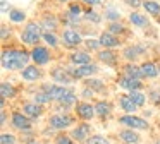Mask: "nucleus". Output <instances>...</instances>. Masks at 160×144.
<instances>
[{"instance_id":"1","label":"nucleus","mask_w":160,"mask_h":144,"mask_svg":"<svg viewBox=\"0 0 160 144\" xmlns=\"http://www.w3.org/2000/svg\"><path fill=\"white\" fill-rule=\"evenodd\" d=\"M31 55L29 51L22 50V48H16V46H4L2 48V57H0V65L4 70L9 72H21L26 65H29Z\"/></svg>"},{"instance_id":"2","label":"nucleus","mask_w":160,"mask_h":144,"mask_svg":"<svg viewBox=\"0 0 160 144\" xmlns=\"http://www.w3.org/2000/svg\"><path fill=\"white\" fill-rule=\"evenodd\" d=\"M43 33H45V29H43L42 22L36 19H29L28 22H24V29L21 31L19 38H21V43L24 46L33 48L38 46L43 41Z\"/></svg>"},{"instance_id":"3","label":"nucleus","mask_w":160,"mask_h":144,"mask_svg":"<svg viewBox=\"0 0 160 144\" xmlns=\"http://www.w3.org/2000/svg\"><path fill=\"white\" fill-rule=\"evenodd\" d=\"M76 115H71L67 112H57V113H52L48 117V122H47V127L52 130H57V132H64V130L71 129V125H74Z\"/></svg>"},{"instance_id":"4","label":"nucleus","mask_w":160,"mask_h":144,"mask_svg":"<svg viewBox=\"0 0 160 144\" xmlns=\"http://www.w3.org/2000/svg\"><path fill=\"white\" fill-rule=\"evenodd\" d=\"M60 41H62V46L67 50H78V48L83 45L84 38L81 34V31H78L76 27H66L60 33Z\"/></svg>"},{"instance_id":"5","label":"nucleus","mask_w":160,"mask_h":144,"mask_svg":"<svg viewBox=\"0 0 160 144\" xmlns=\"http://www.w3.org/2000/svg\"><path fill=\"white\" fill-rule=\"evenodd\" d=\"M117 123L128 129H134V130H150V122L145 120L143 117H138L134 113H124L122 117L117 118Z\"/></svg>"},{"instance_id":"6","label":"nucleus","mask_w":160,"mask_h":144,"mask_svg":"<svg viewBox=\"0 0 160 144\" xmlns=\"http://www.w3.org/2000/svg\"><path fill=\"white\" fill-rule=\"evenodd\" d=\"M11 125L12 129L19 130V132H31L33 130V120L26 115L22 110H12L11 113Z\"/></svg>"},{"instance_id":"7","label":"nucleus","mask_w":160,"mask_h":144,"mask_svg":"<svg viewBox=\"0 0 160 144\" xmlns=\"http://www.w3.org/2000/svg\"><path fill=\"white\" fill-rule=\"evenodd\" d=\"M52 48L48 46H43V45H38V46H33L31 50H29V55H31V62L36 65H40V67H45V65H48L50 62H52Z\"/></svg>"},{"instance_id":"8","label":"nucleus","mask_w":160,"mask_h":144,"mask_svg":"<svg viewBox=\"0 0 160 144\" xmlns=\"http://www.w3.org/2000/svg\"><path fill=\"white\" fill-rule=\"evenodd\" d=\"M40 89H42V91H45L47 94H48L50 98H52V101H53V103H57V101H60V99H62L64 96H66L72 88H71V86L57 84V82H52V84H50V82H43Z\"/></svg>"},{"instance_id":"9","label":"nucleus","mask_w":160,"mask_h":144,"mask_svg":"<svg viewBox=\"0 0 160 144\" xmlns=\"http://www.w3.org/2000/svg\"><path fill=\"white\" fill-rule=\"evenodd\" d=\"M74 115L81 122H90V120H93L97 117L95 105H91L90 101H78L76 106H74Z\"/></svg>"},{"instance_id":"10","label":"nucleus","mask_w":160,"mask_h":144,"mask_svg":"<svg viewBox=\"0 0 160 144\" xmlns=\"http://www.w3.org/2000/svg\"><path fill=\"white\" fill-rule=\"evenodd\" d=\"M69 136L76 141L78 144H86V141L91 136V125L90 122H79L76 127H72L69 132Z\"/></svg>"},{"instance_id":"11","label":"nucleus","mask_w":160,"mask_h":144,"mask_svg":"<svg viewBox=\"0 0 160 144\" xmlns=\"http://www.w3.org/2000/svg\"><path fill=\"white\" fill-rule=\"evenodd\" d=\"M43 75H45V70H43L40 65H36V64H29V65H26V67L21 70V79L26 81V82L42 81Z\"/></svg>"},{"instance_id":"12","label":"nucleus","mask_w":160,"mask_h":144,"mask_svg":"<svg viewBox=\"0 0 160 144\" xmlns=\"http://www.w3.org/2000/svg\"><path fill=\"white\" fill-rule=\"evenodd\" d=\"M121 58L122 57H119L117 51L110 50V48H102V50L97 53V60L100 62V64L107 65V67H117Z\"/></svg>"},{"instance_id":"13","label":"nucleus","mask_w":160,"mask_h":144,"mask_svg":"<svg viewBox=\"0 0 160 144\" xmlns=\"http://www.w3.org/2000/svg\"><path fill=\"white\" fill-rule=\"evenodd\" d=\"M50 77H52L53 82L62 84V86H71L74 82V79H72V75H71L67 67H53L50 70Z\"/></svg>"},{"instance_id":"14","label":"nucleus","mask_w":160,"mask_h":144,"mask_svg":"<svg viewBox=\"0 0 160 144\" xmlns=\"http://www.w3.org/2000/svg\"><path fill=\"white\" fill-rule=\"evenodd\" d=\"M117 86L121 89H124V91H128V93L145 88L143 81H139V79H132V77H129V75H126V74L117 75Z\"/></svg>"},{"instance_id":"15","label":"nucleus","mask_w":160,"mask_h":144,"mask_svg":"<svg viewBox=\"0 0 160 144\" xmlns=\"http://www.w3.org/2000/svg\"><path fill=\"white\" fill-rule=\"evenodd\" d=\"M98 40H100L102 48H110V50H117V48H121V46H122V40H121V36H115V34L108 33L107 29L102 31V33L98 34Z\"/></svg>"},{"instance_id":"16","label":"nucleus","mask_w":160,"mask_h":144,"mask_svg":"<svg viewBox=\"0 0 160 144\" xmlns=\"http://www.w3.org/2000/svg\"><path fill=\"white\" fill-rule=\"evenodd\" d=\"M40 22H42V26H43L45 31L57 33L59 27H60V24H62V19H60L59 16H55V14H52V12H45V14H42Z\"/></svg>"},{"instance_id":"17","label":"nucleus","mask_w":160,"mask_h":144,"mask_svg":"<svg viewBox=\"0 0 160 144\" xmlns=\"http://www.w3.org/2000/svg\"><path fill=\"white\" fill-rule=\"evenodd\" d=\"M145 51H146V48H145V46H141V45L134 43V45H128V46L122 48L121 57L124 58L126 62H136L143 53H145Z\"/></svg>"},{"instance_id":"18","label":"nucleus","mask_w":160,"mask_h":144,"mask_svg":"<svg viewBox=\"0 0 160 144\" xmlns=\"http://www.w3.org/2000/svg\"><path fill=\"white\" fill-rule=\"evenodd\" d=\"M21 110L33 120V122H35V120L42 118L43 112H45V106L38 105L36 101H33V99H31V101H24V103H22V105H21Z\"/></svg>"},{"instance_id":"19","label":"nucleus","mask_w":160,"mask_h":144,"mask_svg":"<svg viewBox=\"0 0 160 144\" xmlns=\"http://www.w3.org/2000/svg\"><path fill=\"white\" fill-rule=\"evenodd\" d=\"M117 137L122 144H141V136H139L138 130H134V129L122 127L117 132Z\"/></svg>"},{"instance_id":"20","label":"nucleus","mask_w":160,"mask_h":144,"mask_svg":"<svg viewBox=\"0 0 160 144\" xmlns=\"http://www.w3.org/2000/svg\"><path fill=\"white\" fill-rule=\"evenodd\" d=\"M69 62L72 65H76V67H79V65H86V64H91L93 62V57H91L90 51L86 50H72L69 53Z\"/></svg>"},{"instance_id":"21","label":"nucleus","mask_w":160,"mask_h":144,"mask_svg":"<svg viewBox=\"0 0 160 144\" xmlns=\"http://www.w3.org/2000/svg\"><path fill=\"white\" fill-rule=\"evenodd\" d=\"M129 24H132L134 27H139V29H146L150 27V17L146 14L139 12V10H131V14L128 16Z\"/></svg>"},{"instance_id":"22","label":"nucleus","mask_w":160,"mask_h":144,"mask_svg":"<svg viewBox=\"0 0 160 144\" xmlns=\"http://www.w3.org/2000/svg\"><path fill=\"white\" fill-rule=\"evenodd\" d=\"M93 105H95V113H97V117L102 120L108 118V117L112 115V112H114V106H112V103L108 101V99H98Z\"/></svg>"},{"instance_id":"23","label":"nucleus","mask_w":160,"mask_h":144,"mask_svg":"<svg viewBox=\"0 0 160 144\" xmlns=\"http://www.w3.org/2000/svg\"><path fill=\"white\" fill-rule=\"evenodd\" d=\"M83 86H88L90 89H93L97 94H103V93H107V84H105V81H102V79L98 77H88V79H83Z\"/></svg>"},{"instance_id":"24","label":"nucleus","mask_w":160,"mask_h":144,"mask_svg":"<svg viewBox=\"0 0 160 144\" xmlns=\"http://www.w3.org/2000/svg\"><path fill=\"white\" fill-rule=\"evenodd\" d=\"M121 74H126V75H129V77H132V79L145 81V79H143V74H141V67L136 65V62H126V64L122 65Z\"/></svg>"},{"instance_id":"25","label":"nucleus","mask_w":160,"mask_h":144,"mask_svg":"<svg viewBox=\"0 0 160 144\" xmlns=\"http://www.w3.org/2000/svg\"><path fill=\"white\" fill-rule=\"evenodd\" d=\"M117 101H119V106H121V110L124 113H134L136 110H138V105L131 99L129 93H128V94H119L117 96Z\"/></svg>"},{"instance_id":"26","label":"nucleus","mask_w":160,"mask_h":144,"mask_svg":"<svg viewBox=\"0 0 160 144\" xmlns=\"http://www.w3.org/2000/svg\"><path fill=\"white\" fill-rule=\"evenodd\" d=\"M141 74H143V79H155V77H158L160 75V72H158V65L155 64V62H143L141 65Z\"/></svg>"},{"instance_id":"27","label":"nucleus","mask_w":160,"mask_h":144,"mask_svg":"<svg viewBox=\"0 0 160 144\" xmlns=\"http://www.w3.org/2000/svg\"><path fill=\"white\" fill-rule=\"evenodd\" d=\"M18 94H19V91L12 82H9V81L0 82V96H2L4 99H14Z\"/></svg>"},{"instance_id":"28","label":"nucleus","mask_w":160,"mask_h":144,"mask_svg":"<svg viewBox=\"0 0 160 144\" xmlns=\"http://www.w3.org/2000/svg\"><path fill=\"white\" fill-rule=\"evenodd\" d=\"M7 16H9V22H12V24L28 22V14H26V10H22V9H16V7H12V9L7 12Z\"/></svg>"},{"instance_id":"29","label":"nucleus","mask_w":160,"mask_h":144,"mask_svg":"<svg viewBox=\"0 0 160 144\" xmlns=\"http://www.w3.org/2000/svg\"><path fill=\"white\" fill-rule=\"evenodd\" d=\"M78 103V94L74 93V89H71L69 93H67L66 96H64L60 101H57V108H64V110H69V108H74Z\"/></svg>"},{"instance_id":"30","label":"nucleus","mask_w":160,"mask_h":144,"mask_svg":"<svg viewBox=\"0 0 160 144\" xmlns=\"http://www.w3.org/2000/svg\"><path fill=\"white\" fill-rule=\"evenodd\" d=\"M141 9L152 17H160V2H157V0H143Z\"/></svg>"},{"instance_id":"31","label":"nucleus","mask_w":160,"mask_h":144,"mask_svg":"<svg viewBox=\"0 0 160 144\" xmlns=\"http://www.w3.org/2000/svg\"><path fill=\"white\" fill-rule=\"evenodd\" d=\"M84 22H90V24H100L102 21H103V14H98L95 9H91V7H88V9H84Z\"/></svg>"},{"instance_id":"32","label":"nucleus","mask_w":160,"mask_h":144,"mask_svg":"<svg viewBox=\"0 0 160 144\" xmlns=\"http://www.w3.org/2000/svg\"><path fill=\"white\" fill-rule=\"evenodd\" d=\"M121 17H122V14H121V10H119L117 7L107 5L103 9V19L107 21V22H115V21H121Z\"/></svg>"},{"instance_id":"33","label":"nucleus","mask_w":160,"mask_h":144,"mask_svg":"<svg viewBox=\"0 0 160 144\" xmlns=\"http://www.w3.org/2000/svg\"><path fill=\"white\" fill-rule=\"evenodd\" d=\"M107 31L112 34H115V36H124V34H128V26H126L122 21H115V22L107 24Z\"/></svg>"},{"instance_id":"34","label":"nucleus","mask_w":160,"mask_h":144,"mask_svg":"<svg viewBox=\"0 0 160 144\" xmlns=\"http://www.w3.org/2000/svg\"><path fill=\"white\" fill-rule=\"evenodd\" d=\"M83 45H84V48H86V51H90V53H95V55H97L98 51L102 50L100 40H98V38H93V36H91V38H90V36L84 38Z\"/></svg>"},{"instance_id":"35","label":"nucleus","mask_w":160,"mask_h":144,"mask_svg":"<svg viewBox=\"0 0 160 144\" xmlns=\"http://www.w3.org/2000/svg\"><path fill=\"white\" fill-rule=\"evenodd\" d=\"M43 43H45L48 48H57L59 45H62V41H60V38L57 36V33L45 31V33H43Z\"/></svg>"},{"instance_id":"36","label":"nucleus","mask_w":160,"mask_h":144,"mask_svg":"<svg viewBox=\"0 0 160 144\" xmlns=\"http://www.w3.org/2000/svg\"><path fill=\"white\" fill-rule=\"evenodd\" d=\"M129 96H131V99L138 105V108H143V106L146 105V101H148V94H145L143 93V89H136V91H131L129 93Z\"/></svg>"},{"instance_id":"37","label":"nucleus","mask_w":160,"mask_h":144,"mask_svg":"<svg viewBox=\"0 0 160 144\" xmlns=\"http://www.w3.org/2000/svg\"><path fill=\"white\" fill-rule=\"evenodd\" d=\"M33 101H36L38 105H42V106H47V105H52V103H53L52 98H50L45 91H42V89L33 94Z\"/></svg>"},{"instance_id":"38","label":"nucleus","mask_w":160,"mask_h":144,"mask_svg":"<svg viewBox=\"0 0 160 144\" xmlns=\"http://www.w3.org/2000/svg\"><path fill=\"white\" fill-rule=\"evenodd\" d=\"M53 144H78V142L69 136V134H66V132H59V134L55 136V139H53Z\"/></svg>"},{"instance_id":"39","label":"nucleus","mask_w":160,"mask_h":144,"mask_svg":"<svg viewBox=\"0 0 160 144\" xmlns=\"http://www.w3.org/2000/svg\"><path fill=\"white\" fill-rule=\"evenodd\" d=\"M86 144H110V141H108V137L102 136V134H91Z\"/></svg>"},{"instance_id":"40","label":"nucleus","mask_w":160,"mask_h":144,"mask_svg":"<svg viewBox=\"0 0 160 144\" xmlns=\"http://www.w3.org/2000/svg\"><path fill=\"white\" fill-rule=\"evenodd\" d=\"M66 9L69 10V12H72V14H78V16H83L84 14V9H83V5H81L79 2H69L66 5Z\"/></svg>"},{"instance_id":"41","label":"nucleus","mask_w":160,"mask_h":144,"mask_svg":"<svg viewBox=\"0 0 160 144\" xmlns=\"http://www.w3.org/2000/svg\"><path fill=\"white\" fill-rule=\"evenodd\" d=\"M0 144H18V137H16L14 134L2 132V136H0Z\"/></svg>"},{"instance_id":"42","label":"nucleus","mask_w":160,"mask_h":144,"mask_svg":"<svg viewBox=\"0 0 160 144\" xmlns=\"http://www.w3.org/2000/svg\"><path fill=\"white\" fill-rule=\"evenodd\" d=\"M131 10H139L143 7V0H122Z\"/></svg>"},{"instance_id":"43","label":"nucleus","mask_w":160,"mask_h":144,"mask_svg":"<svg viewBox=\"0 0 160 144\" xmlns=\"http://www.w3.org/2000/svg\"><path fill=\"white\" fill-rule=\"evenodd\" d=\"M12 36V27H9L7 24H2V29H0V38L2 41H7V38Z\"/></svg>"},{"instance_id":"44","label":"nucleus","mask_w":160,"mask_h":144,"mask_svg":"<svg viewBox=\"0 0 160 144\" xmlns=\"http://www.w3.org/2000/svg\"><path fill=\"white\" fill-rule=\"evenodd\" d=\"M105 0H81V3L83 5H86V7H91V9H95V7H98V5H102Z\"/></svg>"},{"instance_id":"45","label":"nucleus","mask_w":160,"mask_h":144,"mask_svg":"<svg viewBox=\"0 0 160 144\" xmlns=\"http://www.w3.org/2000/svg\"><path fill=\"white\" fill-rule=\"evenodd\" d=\"M95 94H97V93H95L93 89H90L88 86H84L83 91H81V96H83V98H93Z\"/></svg>"},{"instance_id":"46","label":"nucleus","mask_w":160,"mask_h":144,"mask_svg":"<svg viewBox=\"0 0 160 144\" xmlns=\"http://www.w3.org/2000/svg\"><path fill=\"white\" fill-rule=\"evenodd\" d=\"M0 9H2V14H5V12H9L12 7L7 5V0H0Z\"/></svg>"},{"instance_id":"47","label":"nucleus","mask_w":160,"mask_h":144,"mask_svg":"<svg viewBox=\"0 0 160 144\" xmlns=\"http://www.w3.org/2000/svg\"><path fill=\"white\" fill-rule=\"evenodd\" d=\"M0 123H2V127L7 123V112L5 110H0Z\"/></svg>"},{"instance_id":"48","label":"nucleus","mask_w":160,"mask_h":144,"mask_svg":"<svg viewBox=\"0 0 160 144\" xmlns=\"http://www.w3.org/2000/svg\"><path fill=\"white\" fill-rule=\"evenodd\" d=\"M24 144H40V141L36 139V137H31V139H26Z\"/></svg>"},{"instance_id":"49","label":"nucleus","mask_w":160,"mask_h":144,"mask_svg":"<svg viewBox=\"0 0 160 144\" xmlns=\"http://www.w3.org/2000/svg\"><path fill=\"white\" fill-rule=\"evenodd\" d=\"M5 101H7V99L0 98V108H2V110H5Z\"/></svg>"},{"instance_id":"50","label":"nucleus","mask_w":160,"mask_h":144,"mask_svg":"<svg viewBox=\"0 0 160 144\" xmlns=\"http://www.w3.org/2000/svg\"><path fill=\"white\" fill-rule=\"evenodd\" d=\"M55 2H59V3H62V5H67V3L71 2V0H55Z\"/></svg>"},{"instance_id":"51","label":"nucleus","mask_w":160,"mask_h":144,"mask_svg":"<svg viewBox=\"0 0 160 144\" xmlns=\"http://www.w3.org/2000/svg\"><path fill=\"white\" fill-rule=\"evenodd\" d=\"M155 144H160V137H157V139H155Z\"/></svg>"},{"instance_id":"52","label":"nucleus","mask_w":160,"mask_h":144,"mask_svg":"<svg viewBox=\"0 0 160 144\" xmlns=\"http://www.w3.org/2000/svg\"><path fill=\"white\" fill-rule=\"evenodd\" d=\"M71 2H81V0H71Z\"/></svg>"},{"instance_id":"53","label":"nucleus","mask_w":160,"mask_h":144,"mask_svg":"<svg viewBox=\"0 0 160 144\" xmlns=\"http://www.w3.org/2000/svg\"><path fill=\"white\" fill-rule=\"evenodd\" d=\"M158 72H160V65H158Z\"/></svg>"}]
</instances>
